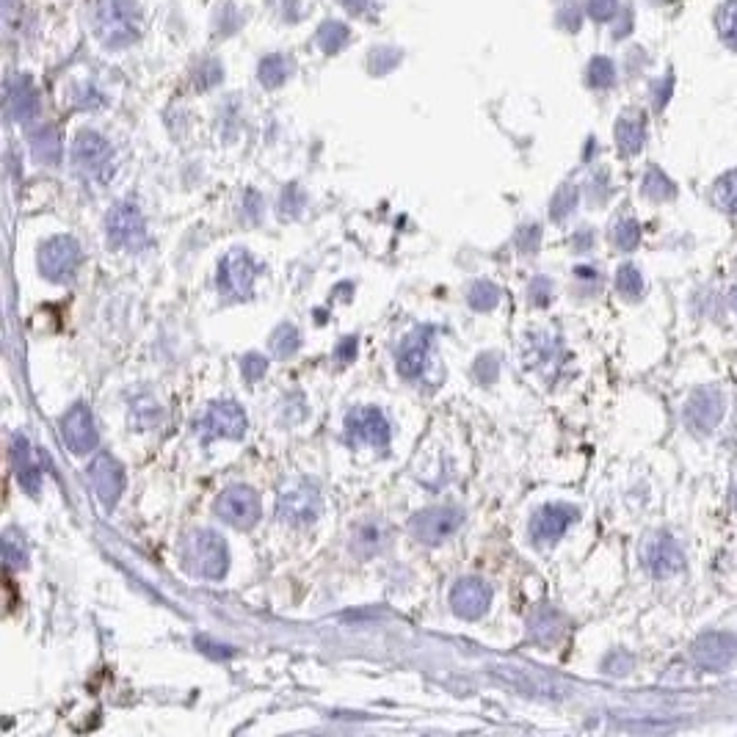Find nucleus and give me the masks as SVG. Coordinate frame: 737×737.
I'll return each instance as SVG.
<instances>
[{"label": "nucleus", "instance_id": "obj_21", "mask_svg": "<svg viewBox=\"0 0 737 737\" xmlns=\"http://www.w3.org/2000/svg\"><path fill=\"white\" fill-rule=\"evenodd\" d=\"M715 205L726 213H737V169L718 180L713 191Z\"/></svg>", "mask_w": 737, "mask_h": 737}, {"label": "nucleus", "instance_id": "obj_7", "mask_svg": "<svg viewBox=\"0 0 737 737\" xmlns=\"http://www.w3.org/2000/svg\"><path fill=\"white\" fill-rule=\"evenodd\" d=\"M254 274H257V268H254V260L249 257V252L232 249V252H227V257H224L219 265L221 293L232 301L249 299L254 288Z\"/></svg>", "mask_w": 737, "mask_h": 737}, {"label": "nucleus", "instance_id": "obj_32", "mask_svg": "<svg viewBox=\"0 0 737 737\" xmlns=\"http://www.w3.org/2000/svg\"><path fill=\"white\" fill-rule=\"evenodd\" d=\"M475 373H478V379L484 381V384H492V381L497 379L495 357H481V359H478V365H475Z\"/></svg>", "mask_w": 737, "mask_h": 737}, {"label": "nucleus", "instance_id": "obj_26", "mask_svg": "<svg viewBox=\"0 0 737 737\" xmlns=\"http://www.w3.org/2000/svg\"><path fill=\"white\" fill-rule=\"evenodd\" d=\"M288 78V67L279 56H271L268 61H263V70H260V81L265 86H279V83Z\"/></svg>", "mask_w": 737, "mask_h": 737}, {"label": "nucleus", "instance_id": "obj_29", "mask_svg": "<svg viewBox=\"0 0 737 737\" xmlns=\"http://www.w3.org/2000/svg\"><path fill=\"white\" fill-rule=\"evenodd\" d=\"M354 544H357V547L368 544V550H365V553H373V550H379V544H381V528H379V525H376V522H368V525H362V528L357 530V539H354Z\"/></svg>", "mask_w": 737, "mask_h": 737}, {"label": "nucleus", "instance_id": "obj_2", "mask_svg": "<svg viewBox=\"0 0 737 737\" xmlns=\"http://www.w3.org/2000/svg\"><path fill=\"white\" fill-rule=\"evenodd\" d=\"M323 500L318 486L310 481H290L277 497V514L288 525H310L321 517Z\"/></svg>", "mask_w": 737, "mask_h": 737}, {"label": "nucleus", "instance_id": "obj_4", "mask_svg": "<svg viewBox=\"0 0 737 737\" xmlns=\"http://www.w3.org/2000/svg\"><path fill=\"white\" fill-rule=\"evenodd\" d=\"M464 522V511L456 506H437L426 508L412 517L409 530L420 544H439L445 542L448 536H453Z\"/></svg>", "mask_w": 737, "mask_h": 737}, {"label": "nucleus", "instance_id": "obj_8", "mask_svg": "<svg viewBox=\"0 0 737 737\" xmlns=\"http://www.w3.org/2000/svg\"><path fill=\"white\" fill-rule=\"evenodd\" d=\"M346 434L357 445L370 448H387L390 445V423L376 406H359L346 417Z\"/></svg>", "mask_w": 737, "mask_h": 737}, {"label": "nucleus", "instance_id": "obj_14", "mask_svg": "<svg viewBox=\"0 0 737 737\" xmlns=\"http://www.w3.org/2000/svg\"><path fill=\"white\" fill-rule=\"evenodd\" d=\"M428 351H431V329H415L398 348V373L404 379H417L426 370Z\"/></svg>", "mask_w": 737, "mask_h": 737}, {"label": "nucleus", "instance_id": "obj_9", "mask_svg": "<svg viewBox=\"0 0 737 737\" xmlns=\"http://www.w3.org/2000/svg\"><path fill=\"white\" fill-rule=\"evenodd\" d=\"M89 481H92L94 495H97V500H100V506L105 511H111L119 503L122 492H125V470L108 453H97L94 456V461L89 464Z\"/></svg>", "mask_w": 737, "mask_h": 737}, {"label": "nucleus", "instance_id": "obj_22", "mask_svg": "<svg viewBox=\"0 0 737 737\" xmlns=\"http://www.w3.org/2000/svg\"><path fill=\"white\" fill-rule=\"evenodd\" d=\"M467 301H470V307H473V310L489 312L497 307V301H500V290H497L492 282H475L473 288H470Z\"/></svg>", "mask_w": 737, "mask_h": 737}, {"label": "nucleus", "instance_id": "obj_28", "mask_svg": "<svg viewBox=\"0 0 737 737\" xmlns=\"http://www.w3.org/2000/svg\"><path fill=\"white\" fill-rule=\"evenodd\" d=\"M613 64L608 58H597L594 64H591V86H597V89H605V86H611L613 83Z\"/></svg>", "mask_w": 737, "mask_h": 737}, {"label": "nucleus", "instance_id": "obj_5", "mask_svg": "<svg viewBox=\"0 0 737 737\" xmlns=\"http://www.w3.org/2000/svg\"><path fill=\"white\" fill-rule=\"evenodd\" d=\"M108 243L122 252H141L147 246V227L136 205H116L108 216Z\"/></svg>", "mask_w": 737, "mask_h": 737}, {"label": "nucleus", "instance_id": "obj_25", "mask_svg": "<svg viewBox=\"0 0 737 737\" xmlns=\"http://www.w3.org/2000/svg\"><path fill=\"white\" fill-rule=\"evenodd\" d=\"M34 155L36 161L42 163H58V155H61V144H58L56 133L53 130H42L34 139Z\"/></svg>", "mask_w": 737, "mask_h": 737}, {"label": "nucleus", "instance_id": "obj_1", "mask_svg": "<svg viewBox=\"0 0 737 737\" xmlns=\"http://www.w3.org/2000/svg\"><path fill=\"white\" fill-rule=\"evenodd\" d=\"M180 558L191 575L205 577V580H221L230 569V550L213 530L188 533L180 544Z\"/></svg>", "mask_w": 737, "mask_h": 737}, {"label": "nucleus", "instance_id": "obj_12", "mask_svg": "<svg viewBox=\"0 0 737 737\" xmlns=\"http://www.w3.org/2000/svg\"><path fill=\"white\" fill-rule=\"evenodd\" d=\"M199 428H202L205 439H241L246 434V415H243V409L235 401H219V404H213L205 412Z\"/></svg>", "mask_w": 737, "mask_h": 737}, {"label": "nucleus", "instance_id": "obj_27", "mask_svg": "<svg viewBox=\"0 0 737 737\" xmlns=\"http://www.w3.org/2000/svg\"><path fill=\"white\" fill-rule=\"evenodd\" d=\"M616 285H619V290H622L624 296H630V299H635V296L641 293V288H644L641 274L635 271L633 265H624L622 271H619V277H616Z\"/></svg>", "mask_w": 737, "mask_h": 737}, {"label": "nucleus", "instance_id": "obj_16", "mask_svg": "<svg viewBox=\"0 0 737 737\" xmlns=\"http://www.w3.org/2000/svg\"><path fill=\"white\" fill-rule=\"evenodd\" d=\"M12 464L14 473H17V481L23 486L28 495H39V486H42V473L34 464V456H31V445L23 434H14L12 439Z\"/></svg>", "mask_w": 737, "mask_h": 737}, {"label": "nucleus", "instance_id": "obj_34", "mask_svg": "<svg viewBox=\"0 0 737 737\" xmlns=\"http://www.w3.org/2000/svg\"><path fill=\"white\" fill-rule=\"evenodd\" d=\"M536 241H539V227H522V232H519V249L522 252H533L536 249Z\"/></svg>", "mask_w": 737, "mask_h": 737}, {"label": "nucleus", "instance_id": "obj_35", "mask_svg": "<svg viewBox=\"0 0 737 737\" xmlns=\"http://www.w3.org/2000/svg\"><path fill=\"white\" fill-rule=\"evenodd\" d=\"M196 646L202 649V652H208L213 657H232V649L230 646H219V644H210L208 638H196Z\"/></svg>", "mask_w": 737, "mask_h": 737}, {"label": "nucleus", "instance_id": "obj_6", "mask_svg": "<svg viewBox=\"0 0 737 737\" xmlns=\"http://www.w3.org/2000/svg\"><path fill=\"white\" fill-rule=\"evenodd\" d=\"M216 514L232 528L249 530L260 522V497L249 486H230L216 500Z\"/></svg>", "mask_w": 737, "mask_h": 737}, {"label": "nucleus", "instance_id": "obj_10", "mask_svg": "<svg viewBox=\"0 0 737 737\" xmlns=\"http://www.w3.org/2000/svg\"><path fill=\"white\" fill-rule=\"evenodd\" d=\"M492 602V588L486 586L481 577H461L456 586L450 588V608L459 619H481Z\"/></svg>", "mask_w": 737, "mask_h": 737}, {"label": "nucleus", "instance_id": "obj_11", "mask_svg": "<svg viewBox=\"0 0 737 737\" xmlns=\"http://www.w3.org/2000/svg\"><path fill=\"white\" fill-rule=\"evenodd\" d=\"M61 439H64V445L75 456H83V453L97 448L100 437H97V428H94V417L89 412V406L75 404L67 415L61 417Z\"/></svg>", "mask_w": 737, "mask_h": 737}, {"label": "nucleus", "instance_id": "obj_15", "mask_svg": "<svg viewBox=\"0 0 737 737\" xmlns=\"http://www.w3.org/2000/svg\"><path fill=\"white\" fill-rule=\"evenodd\" d=\"M577 517L575 508L569 506H544L533 522H530V536L539 544L555 542L566 533V528L572 525V519Z\"/></svg>", "mask_w": 737, "mask_h": 737}, {"label": "nucleus", "instance_id": "obj_33", "mask_svg": "<svg viewBox=\"0 0 737 737\" xmlns=\"http://www.w3.org/2000/svg\"><path fill=\"white\" fill-rule=\"evenodd\" d=\"M616 14V0H591V17L594 20H611Z\"/></svg>", "mask_w": 737, "mask_h": 737}, {"label": "nucleus", "instance_id": "obj_23", "mask_svg": "<svg viewBox=\"0 0 737 737\" xmlns=\"http://www.w3.org/2000/svg\"><path fill=\"white\" fill-rule=\"evenodd\" d=\"M3 555H6L9 569H25L28 566V547L14 530H9L6 539H3Z\"/></svg>", "mask_w": 737, "mask_h": 737}, {"label": "nucleus", "instance_id": "obj_20", "mask_svg": "<svg viewBox=\"0 0 737 737\" xmlns=\"http://www.w3.org/2000/svg\"><path fill=\"white\" fill-rule=\"evenodd\" d=\"M715 23H718L721 39L737 50V0H724V6L715 14Z\"/></svg>", "mask_w": 737, "mask_h": 737}, {"label": "nucleus", "instance_id": "obj_3", "mask_svg": "<svg viewBox=\"0 0 737 737\" xmlns=\"http://www.w3.org/2000/svg\"><path fill=\"white\" fill-rule=\"evenodd\" d=\"M81 265V246L70 235H56L39 249V271L50 282H70Z\"/></svg>", "mask_w": 737, "mask_h": 737}, {"label": "nucleus", "instance_id": "obj_36", "mask_svg": "<svg viewBox=\"0 0 737 737\" xmlns=\"http://www.w3.org/2000/svg\"><path fill=\"white\" fill-rule=\"evenodd\" d=\"M357 357V337H346L340 348H337V359L340 362H351V359Z\"/></svg>", "mask_w": 737, "mask_h": 737}, {"label": "nucleus", "instance_id": "obj_13", "mask_svg": "<svg viewBox=\"0 0 737 737\" xmlns=\"http://www.w3.org/2000/svg\"><path fill=\"white\" fill-rule=\"evenodd\" d=\"M75 163L81 166L83 172L92 174V177H105L108 166H111V147L103 136L97 133H81L75 141Z\"/></svg>", "mask_w": 737, "mask_h": 737}, {"label": "nucleus", "instance_id": "obj_30", "mask_svg": "<svg viewBox=\"0 0 737 737\" xmlns=\"http://www.w3.org/2000/svg\"><path fill=\"white\" fill-rule=\"evenodd\" d=\"M265 368H268L265 357H260V354H249V357L243 359V379L257 381L265 373Z\"/></svg>", "mask_w": 737, "mask_h": 737}, {"label": "nucleus", "instance_id": "obj_17", "mask_svg": "<svg viewBox=\"0 0 737 737\" xmlns=\"http://www.w3.org/2000/svg\"><path fill=\"white\" fill-rule=\"evenodd\" d=\"M105 28H111L108 42H127L130 36L136 34V23H133L127 0H108V6H105Z\"/></svg>", "mask_w": 737, "mask_h": 737}, {"label": "nucleus", "instance_id": "obj_18", "mask_svg": "<svg viewBox=\"0 0 737 737\" xmlns=\"http://www.w3.org/2000/svg\"><path fill=\"white\" fill-rule=\"evenodd\" d=\"M9 111L17 122H31L39 114V97L31 89V83L20 81L9 89Z\"/></svg>", "mask_w": 737, "mask_h": 737}, {"label": "nucleus", "instance_id": "obj_19", "mask_svg": "<svg viewBox=\"0 0 737 737\" xmlns=\"http://www.w3.org/2000/svg\"><path fill=\"white\" fill-rule=\"evenodd\" d=\"M616 139H619V147L627 155L638 152L641 144H644V122H638V119H622L619 127H616Z\"/></svg>", "mask_w": 737, "mask_h": 737}, {"label": "nucleus", "instance_id": "obj_24", "mask_svg": "<svg viewBox=\"0 0 737 737\" xmlns=\"http://www.w3.org/2000/svg\"><path fill=\"white\" fill-rule=\"evenodd\" d=\"M271 348H274V354L277 357H290V354H296V348H299V332H296V326H288V323H282L274 337H271Z\"/></svg>", "mask_w": 737, "mask_h": 737}, {"label": "nucleus", "instance_id": "obj_31", "mask_svg": "<svg viewBox=\"0 0 737 737\" xmlns=\"http://www.w3.org/2000/svg\"><path fill=\"white\" fill-rule=\"evenodd\" d=\"M638 227H635L633 221H627V224H619L616 227V243L622 246V249H633L635 243H638Z\"/></svg>", "mask_w": 737, "mask_h": 737}]
</instances>
